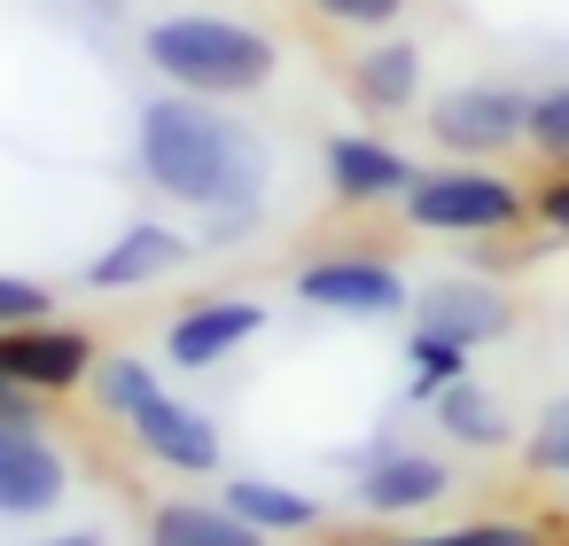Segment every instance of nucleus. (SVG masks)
Instances as JSON below:
<instances>
[{
    "label": "nucleus",
    "instance_id": "1",
    "mask_svg": "<svg viewBox=\"0 0 569 546\" xmlns=\"http://www.w3.org/2000/svg\"><path fill=\"white\" fill-rule=\"evenodd\" d=\"M133 165L157 196H172L180 211H227V203H266L273 180V149L258 126H242L227 102L203 95H149L133 118Z\"/></svg>",
    "mask_w": 569,
    "mask_h": 546
},
{
    "label": "nucleus",
    "instance_id": "2",
    "mask_svg": "<svg viewBox=\"0 0 569 546\" xmlns=\"http://www.w3.org/2000/svg\"><path fill=\"white\" fill-rule=\"evenodd\" d=\"M141 63L172 87V95H203V102H250L273 87L281 71V40L266 24L219 17V9H172L141 32Z\"/></svg>",
    "mask_w": 569,
    "mask_h": 546
},
{
    "label": "nucleus",
    "instance_id": "3",
    "mask_svg": "<svg viewBox=\"0 0 569 546\" xmlns=\"http://www.w3.org/2000/svg\"><path fill=\"white\" fill-rule=\"evenodd\" d=\"M406 227L413 235H445V242H491V235H515L530 219V196L499 172V165H476V157H452V165H421L413 188L398 196Z\"/></svg>",
    "mask_w": 569,
    "mask_h": 546
},
{
    "label": "nucleus",
    "instance_id": "4",
    "mask_svg": "<svg viewBox=\"0 0 569 546\" xmlns=\"http://www.w3.org/2000/svg\"><path fill=\"white\" fill-rule=\"evenodd\" d=\"M421 126H429V141H437L445 157L499 165L507 149H522V141H530V95H515V87H491V79H468V87L437 95Z\"/></svg>",
    "mask_w": 569,
    "mask_h": 546
},
{
    "label": "nucleus",
    "instance_id": "5",
    "mask_svg": "<svg viewBox=\"0 0 569 546\" xmlns=\"http://www.w3.org/2000/svg\"><path fill=\"white\" fill-rule=\"evenodd\" d=\"M289 289H297V305L336 312V320H398V312L413 305L406 274H398L390 258H367V250H328V258H305V266L289 274Z\"/></svg>",
    "mask_w": 569,
    "mask_h": 546
},
{
    "label": "nucleus",
    "instance_id": "6",
    "mask_svg": "<svg viewBox=\"0 0 569 546\" xmlns=\"http://www.w3.org/2000/svg\"><path fill=\"white\" fill-rule=\"evenodd\" d=\"M102 367L94 336L71 328V320H17V328H0V375L24 383L32 398H63V390H87Z\"/></svg>",
    "mask_w": 569,
    "mask_h": 546
},
{
    "label": "nucleus",
    "instance_id": "7",
    "mask_svg": "<svg viewBox=\"0 0 569 546\" xmlns=\"http://www.w3.org/2000/svg\"><path fill=\"white\" fill-rule=\"evenodd\" d=\"M413 157L398 149V141H382V133H336L328 149H320V180H328V196L343 203V211H382V203H398L406 188H413Z\"/></svg>",
    "mask_w": 569,
    "mask_h": 546
},
{
    "label": "nucleus",
    "instance_id": "8",
    "mask_svg": "<svg viewBox=\"0 0 569 546\" xmlns=\"http://www.w3.org/2000/svg\"><path fill=\"white\" fill-rule=\"evenodd\" d=\"M250 336H266V305H258V297H203V305H180L172 328H164V367H180V375L227 367Z\"/></svg>",
    "mask_w": 569,
    "mask_h": 546
},
{
    "label": "nucleus",
    "instance_id": "9",
    "mask_svg": "<svg viewBox=\"0 0 569 546\" xmlns=\"http://www.w3.org/2000/svg\"><path fill=\"white\" fill-rule=\"evenodd\" d=\"M203 242L180 227V219H133L110 250H94L87 258V289H149V281H164V274H180L188 258H196Z\"/></svg>",
    "mask_w": 569,
    "mask_h": 546
},
{
    "label": "nucleus",
    "instance_id": "10",
    "mask_svg": "<svg viewBox=\"0 0 569 546\" xmlns=\"http://www.w3.org/2000/svg\"><path fill=\"white\" fill-rule=\"evenodd\" d=\"M133 445L157 460V468H172V476H211L219 460H227V445H219V421L203 414V406H188V398H172V390H157L133 421Z\"/></svg>",
    "mask_w": 569,
    "mask_h": 546
},
{
    "label": "nucleus",
    "instance_id": "11",
    "mask_svg": "<svg viewBox=\"0 0 569 546\" xmlns=\"http://www.w3.org/2000/svg\"><path fill=\"white\" fill-rule=\"evenodd\" d=\"M413 328H437V336H452V344H499L507 328H515V305H507V289H491V281H468V274H452V281H429L421 297H413Z\"/></svg>",
    "mask_w": 569,
    "mask_h": 546
},
{
    "label": "nucleus",
    "instance_id": "12",
    "mask_svg": "<svg viewBox=\"0 0 569 546\" xmlns=\"http://www.w3.org/2000/svg\"><path fill=\"white\" fill-rule=\"evenodd\" d=\"M63 492H71V460L40 429H17L0 445V515H48Z\"/></svg>",
    "mask_w": 569,
    "mask_h": 546
},
{
    "label": "nucleus",
    "instance_id": "13",
    "mask_svg": "<svg viewBox=\"0 0 569 546\" xmlns=\"http://www.w3.org/2000/svg\"><path fill=\"white\" fill-rule=\"evenodd\" d=\"M351 102L375 110V118H398L421 102V48L398 40V32H375L359 56H351Z\"/></svg>",
    "mask_w": 569,
    "mask_h": 546
},
{
    "label": "nucleus",
    "instance_id": "14",
    "mask_svg": "<svg viewBox=\"0 0 569 546\" xmlns=\"http://www.w3.org/2000/svg\"><path fill=\"white\" fill-rule=\"evenodd\" d=\"M452 492V468L437 453H375L359 476V507L367 515H421Z\"/></svg>",
    "mask_w": 569,
    "mask_h": 546
},
{
    "label": "nucleus",
    "instance_id": "15",
    "mask_svg": "<svg viewBox=\"0 0 569 546\" xmlns=\"http://www.w3.org/2000/svg\"><path fill=\"white\" fill-rule=\"evenodd\" d=\"M149 546H266V530H250L227 499H164L149 515Z\"/></svg>",
    "mask_w": 569,
    "mask_h": 546
},
{
    "label": "nucleus",
    "instance_id": "16",
    "mask_svg": "<svg viewBox=\"0 0 569 546\" xmlns=\"http://www.w3.org/2000/svg\"><path fill=\"white\" fill-rule=\"evenodd\" d=\"M429 421L452 437V445H476V453H499L507 437H515V421H507V406L476 383V375H460L452 390H437L429 398Z\"/></svg>",
    "mask_w": 569,
    "mask_h": 546
},
{
    "label": "nucleus",
    "instance_id": "17",
    "mask_svg": "<svg viewBox=\"0 0 569 546\" xmlns=\"http://www.w3.org/2000/svg\"><path fill=\"white\" fill-rule=\"evenodd\" d=\"M227 507L250 530H266V538H289V530H312L320 523V499L297 492V484H273V476H234L227 484Z\"/></svg>",
    "mask_w": 569,
    "mask_h": 546
},
{
    "label": "nucleus",
    "instance_id": "18",
    "mask_svg": "<svg viewBox=\"0 0 569 546\" xmlns=\"http://www.w3.org/2000/svg\"><path fill=\"white\" fill-rule=\"evenodd\" d=\"M87 390H94V406H102V414L126 429V421H133V414H141L157 390H164V375H157L149 359H133V351H110V359L94 367V383H87Z\"/></svg>",
    "mask_w": 569,
    "mask_h": 546
},
{
    "label": "nucleus",
    "instance_id": "19",
    "mask_svg": "<svg viewBox=\"0 0 569 546\" xmlns=\"http://www.w3.org/2000/svg\"><path fill=\"white\" fill-rule=\"evenodd\" d=\"M406 383H413V398H437V390H452L460 375H468V344H452V336H437V328H413L406 336Z\"/></svg>",
    "mask_w": 569,
    "mask_h": 546
},
{
    "label": "nucleus",
    "instance_id": "20",
    "mask_svg": "<svg viewBox=\"0 0 569 546\" xmlns=\"http://www.w3.org/2000/svg\"><path fill=\"white\" fill-rule=\"evenodd\" d=\"M522 149H538L546 165H569V79L530 95V141Z\"/></svg>",
    "mask_w": 569,
    "mask_h": 546
},
{
    "label": "nucleus",
    "instance_id": "21",
    "mask_svg": "<svg viewBox=\"0 0 569 546\" xmlns=\"http://www.w3.org/2000/svg\"><path fill=\"white\" fill-rule=\"evenodd\" d=\"M375 546H546L538 523H460V530H429V538H375Z\"/></svg>",
    "mask_w": 569,
    "mask_h": 546
},
{
    "label": "nucleus",
    "instance_id": "22",
    "mask_svg": "<svg viewBox=\"0 0 569 546\" xmlns=\"http://www.w3.org/2000/svg\"><path fill=\"white\" fill-rule=\"evenodd\" d=\"M305 9H312L328 32H359V40H375V32H390V24L406 17V0H305Z\"/></svg>",
    "mask_w": 569,
    "mask_h": 546
},
{
    "label": "nucleus",
    "instance_id": "23",
    "mask_svg": "<svg viewBox=\"0 0 569 546\" xmlns=\"http://www.w3.org/2000/svg\"><path fill=\"white\" fill-rule=\"evenodd\" d=\"M530 468L538 476H569V390L546 398V414L530 421Z\"/></svg>",
    "mask_w": 569,
    "mask_h": 546
},
{
    "label": "nucleus",
    "instance_id": "24",
    "mask_svg": "<svg viewBox=\"0 0 569 546\" xmlns=\"http://www.w3.org/2000/svg\"><path fill=\"white\" fill-rule=\"evenodd\" d=\"M258 227H266V203H227V211H203L196 242H203V250H234V242H250Z\"/></svg>",
    "mask_w": 569,
    "mask_h": 546
},
{
    "label": "nucleus",
    "instance_id": "25",
    "mask_svg": "<svg viewBox=\"0 0 569 546\" xmlns=\"http://www.w3.org/2000/svg\"><path fill=\"white\" fill-rule=\"evenodd\" d=\"M530 219H538L553 242H569V165H553V172L530 188Z\"/></svg>",
    "mask_w": 569,
    "mask_h": 546
},
{
    "label": "nucleus",
    "instance_id": "26",
    "mask_svg": "<svg viewBox=\"0 0 569 546\" xmlns=\"http://www.w3.org/2000/svg\"><path fill=\"white\" fill-rule=\"evenodd\" d=\"M48 289L32 274H0V328H17V320H48Z\"/></svg>",
    "mask_w": 569,
    "mask_h": 546
},
{
    "label": "nucleus",
    "instance_id": "27",
    "mask_svg": "<svg viewBox=\"0 0 569 546\" xmlns=\"http://www.w3.org/2000/svg\"><path fill=\"white\" fill-rule=\"evenodd\" d=\"M32 546H110L102 530H56V538H32Z\"/></svg>",
    "mask_w": 569,
    "mask_h": 546
},
{
    "label": "nucleus",
    "instance_id": "28",
    "mask_svg": "<svg viewBox=\"0 0 569 546\" xmlns=\"http://www.w3.org/2000/svg\"><path fill=\"white\" fill-rule=\"evenodd\" d=\"M17 429H32V421H9V414H0V445H9V437H17Z\"/></svg>",
    "mask_w": 569,
    "mask_h": 546
}]
</instances>
